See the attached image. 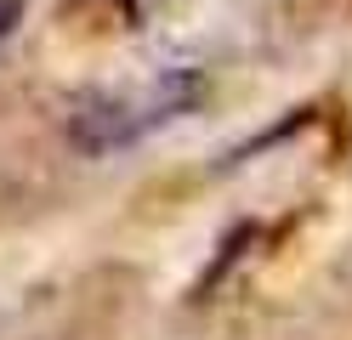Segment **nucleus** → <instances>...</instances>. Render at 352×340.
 <instances>
[{
	"instance_id": "f257e3e1",
	"label": "nucleus",
	"mask_w": 352,
	"mask_h": 340,
	"mask_svg": "<svg viewBox=\"0 0 352 340\" xmlns=\"http://www.w3.org/2000/svg\"><path fill=\"white\" fill-rule=\"evenodd\" d=\"M199 97H205V85L193 74H160V80H148L137 91H102V97H91L74 113L69 136L85 153H114L125 142H137V136L160 131L176 113H188Z\"/></svg>"
},
{
	"instance_id": "f03ea898",
	"label": "nucleus",
	"mask_w": 352,
	"mask_h": 340,
	"mask_svg": "<svg viewBox=\"0 0 352 340\" xmlns=\"http://www.w3.org/2000/svg\"><path fill=\"white\" fill-rule=\"evenodd\" d=\"M17 17H23V0H0V40L17 29Z\"/></svg>"
}]
</instances>
